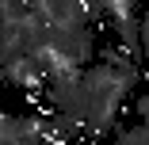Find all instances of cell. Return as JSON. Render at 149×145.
<instances>
[{"mask_svg": "<svg viewBox=\"0 0 149 145\" xmlns=\"http://www.w3.org/2000/svg\"><path fill=\"white\" fill-rule=\"evenodd\" d=\"M115 145H149V122L138 126H115Z\"/></svg>", "mask_w": 149, "mask_h": 145, "instance_id": "cell-2", "label": "cell"}, {"mask_svg": "<svg viewBox=\"0 0 149 145\" xmlns=\"http://www.w3.org/2000/svg\"><path fill=\"white\" fill-rule=\"evenodd\" d=\"M138 46H141V57H149V8L138 15Z\"/></svg>", "mask_w": 149, "mask_h": 145, "instance_id": "cell-3", "label": "cell"}, {"mask_svg": "<svg viewBox=\"0 0 149 145\" xmlns=\"http://www.w3.org/2000/svg\"><path fill=\"white\" fill-rule=\"evenodd\" d=\"M0 80L19 88V92H42L46 88L42 73L35 69V61L27 53H0Z\"/></svg>", "mask_w": 149, "mask_h": 145, "instance_id": "cell-1", "label": "cell"}]
</instances>
